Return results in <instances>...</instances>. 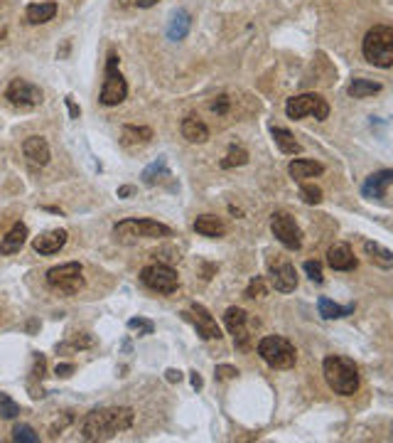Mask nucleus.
<instances>
[{
    "label": "nucleus",
    "mask_w": 393,
    "mask_h": 443,
    "mask_svg": "<svg viewBox=\"0 0 393 443\" xmlns=\"http://www.w3.org/2000/svg\"><path fill=\"white\" fill-rule=\"evenodd\" d=\"M135 421L133 409L128 407H111V409H94L82 421V438L84 441H108L116 433L128 431Z\"/></svg>",
    "instance_id": "f257e3e1"
},
{
    "label": "nucleus",
    "mask_w": 393,
    "mask_h": 443,
    "mask_svg": "<svg viewBox=\"0 0 393 443\" xmlns=\"http://www.w3.org/2000/svg\"><path fill=\"white\" fill-rule=\"evenodd\" d=\"M322 374L327 379L329 389L340 396H352L359 389V367L349 357L329 354L322 362Z\"/></svg>",
    "instance_id": "f03ea898"
},
{
    "label": "nucleus",
    "mask_w": 393,
    "mask_h": 443,
    "mask_svg": "<svg viewBox=\"0 0 393 443\" xmlns=\"http://www.w3.org/2000/svg\"><path fill=\"white\" fill-rule=\"evenodd\" d=\"M361 52L366 62L381 69L393 67V25H376L366 32L361 42Z\"/></svg>",
    "instance_id": "7ed1b4c3"
},
{
    "label": "nucleus",
    "mask_w": 393,
    "mask_h": 443,
    "mask_svg": "<svg viewBox=\"0 0 393 443\" xmlns=\"http://www.w3.org/2000/svg\"><path fill=\"white\" fill-rule=\"evenodd\" d=\"M165 236H172V229L155 219H123L113 227V239L126 247L135 244L138 239H165Z\"/></svg>",
    "instance_id": "20e7f679"
},
{
    "label": "nucleus",
    "mask_w": 393,
    "mask_h": 443,
    "mask_svg": "<svg viewBox=\"0 0 393 443\" xmlns=\"http://www.w3.org/2000/svg\"><path fill=\"white\" fill-rule=\"evenodd\" d=\"M259 354L261 360L268 367H273V370H290L298 362V352H295L293 343L281 335L263 337L259 343Z\"/></svg>",
    "instance_id": "39448f33"
},
{
    "label": "nucleus",
    "mask_w": 393,
    "mask_h": 443,
    "mask_svg": "<svg viewBox=\"0 0 393 443\" xmlns=\"http://www.w3.org/2000/svg\"><path fill=\"white\" fill-rule=\"evenodd\" d=\"M126 96H128V82L118 71V54L108 52V57H106V77H104L99 101L104 106H118V104L126 101Z\"/></svg>",
    "instance_id": "423d86ee"
},
{
    "label": "nucleus",
    "mask_w": 393,
    "mask_h": 443,
    "mask_svg": "<svg viewBox=\"0 0 393 443\" xmlns=\"http://www.w3.org/2000/svg\"><path fill=\"white\" fill-rule=\"evenodd\" d=\"M47 286L57 293L77 295L84 288V266L79 261L52 266L47 271Z\"/></svg>",
    "instance_id": "0eeeda50"
},
{
    "label": "nucleus",
    "mask_w": 393,
    "mask_h": 443,
    "mask_svg": "<svg viewBox=\"0 0 393 443\" xmlns=\"http://www.w3.org/2000/svg\"><path fill=\"white\" fill-rule=\"evenodd\" d=\"M285 113H288V118H317V121H324V118L329 116V104L327 99H324L322 94H315V91H310V94H298L293 96V99H288V104H285Z\"/></svg>",
    "instance_id": "6e6552de"
},
{
    "label": "nucleus",
    "mask_w": 393,
    "mask_h": 443,
    "mask_svg": "<svg viewBox=\"0 0 393 443\" xmlns=\"http://www.w3.org/2000/svg\"><path fill=\"white\" fill-rule=\"evenodd\" d=\"M141 284L155 293L170 295L180 288V276L172 266L167 264H150L141 271Z\"/></svg>",
    "instance_id": "1a4fd4ad"
},
{
    "label": "nucleus",
    "mask_w": 393,
    "mask_h": 443,
    "mask_svg": "<svg viewBox=\"0 0 393 443\" xmlns=\"http://www.w3.org/2000/svg\"><path fill=\"white\" fill-rule=\"evenodd\" d=\"M270 231H273V236H276L285 249H290V251H298V249L302 247V231H300L298 222H295L288 212H281V209H278V212L270 214Z\"/></svg>",
    "instance_id": "9d476101"
},
{
    "label": "nucleus",
    "mask_w": 393,
    "mask_h": 443,
    "mask_svg": "<svg viewBox=\"0 0 393 443\" xmlns=\"http://www.w3.org/2000/svg\"><path fill=\"white\" fill-rule=\"evenodd\" d=\"M5 99L10 101L15 109L27 111V109L40 106L42 99H45V94H42V89L37 87V84L27 82V79H12L5 89Z\"/></svg>",
    "instance_id": "9b49d317"
},
{
    "label": "nucleus",
    "mask_w": 393,
    "mask_h": 443,
    "mask_svg": "<svg viewBox=\"0 0 393 443\" xmlns=\"http://www.w3.org/2000/svg\"><path fill=\"white\" fill-rule=\"evenodd\" d=\"M224 323H226L229 332L234 335L236 348L246 352V350L251 348V335H248V330H246V323H248L246 310H243V308H229V310L224 313Z\"/></svg>",
    "instance_id": "f8f14e48"
},
{
    "label": "nucleus",
    "mask_w": 393,
    "mask_h": 443,
    "mask_svg": "<svg viewBox=\"0 0 393 443\" xmlns=\"http://www.w3.org/2000/svg\"><path fill=\"white\" fill-rule=\"evenodd\" d=\"M184 318L192 320L202 340H219V337H222V330H219L217 320L211 318V313L202 306V303H192L189 310L184 313Z\"/></svg>",
    "instance_id": "ddd939ff"
},
{
    "label": "nucleus",
    "mask_w": 393,
    "mask_h": 443,
    "mask_svg": "<svg viewBox=\"0 0 393 443\" xmlns=\"http://www.w3.org/2000/svg\"><path fill=\"white\" fill-rule=\"evenodd\" d=\"M270 281H273L276 291L290 293L298 288V271L290 261H276V264H270Z\"/></svg>",
    "instance_id": "4468645a"
},
{
    "label": "nucleus",
    "mask_w": 393,
    "mask_h": 443,
    "mask_svg": "<svg viewBox=\"0 0 393 443\" xmlns=\"http://www.w3.org/2000/svg\"><path fill=\"white\" fill-rule=\"evenodd\" d=\"M23 153H25V158H27L29 163H32V166H37V168H45L49 163V158H52V150H49L47 138H42V136L25 138Z\"/></svg>",
    "instance_id": "2eb2a0df"
},
{
    "label": "nucleus",
    "mask_w": 393,
    "mask_h": 443,
    "mask_svg": "<svg viewBox=\"0 0 393 443\" xmlns=\"http://www.w3.org/2000/svg\"><path fill=\"white\" fill-rule=\"evenodd\" d=\"M67 239H69V234H67L64 229L45 231V234H40L35 242H32V249L42 256H52V254H57L59 249H64Z\"/></svg>",
    "instance_id": "dca6fc26"
},
{
    "label": "nucleus",
    "mask_w": 393,
    "mask_h": 443,
    "mask_svg": "<svg viewBox=\"0 0 393 443\" xmlns=\"http://www.w3.org/2000/svg\"><path fill=\"white\" fill-rule=\"evenodd\" d=\"M327 264L335 271H354L357 269V256H354L349 244H335L327 251Z\"/></svg>",
    "instance_id": "f3484780"
},
{
    "label": "nucleus",
    "mask_w": 393,
    "mask_h": 443,
    "mask_svg": "<svg viewBox=\"0 0 393 443\" xmlns=\"http://www.w3.org/2000/svg\"><path fill=\"white\" fill-rule=\"evenodd\" d=\"M388 185H393V170H379L366 177V183L361 185V195L369 200H381Z\"/></svg>",
    "instance_id": "a211bd4d"
},
{
    "label": "nucleus",
    "mask_w": 393,
    "mask_h": 443,
    "mask_svg": "<svg viewBox=\"0 0 393 443\" xmlns=\"http://www.w3.org/2000/svg\"><path fill=\"white\" fill-rule=\"evenodd\" d=\"M25 242H27V227H25L23 222H15V225L5 231V236L0 239V254H5V256L18 254L20 249L25 247Z\"/></svg>",
    "instance_id": "6ab92c4d"
},
{
    "label": "nucleus",
    "mask_w": 393,
    "mask_h": 443,
    "mask_svg": "<svg viewBox=\"0 0 393 443\" xmlns=\"http://www.w3.org/2000/svg\"><path fill=\"white\" fill-rule=\"evenodd\" d=\"M57 10H59V5L54 3V0L29 3V5L25 8V18H27L29 25H45V23H49V20H54Z\"/></svg>",
    "instance_id": "aec40b11"
},
{
    "label": "nucleus",
    "mask_w": 393,
    "mask_h": 443,
    "mask_svg": "<svg viewBox=\"0 0 393 443\" xmlns=\"http://www.w3.org/2000/svg\"><path fill=\"white\" fill-rule=\"evenodd\" d=\"M189 27H192V15H189L187 10H175L170 15V23H167V37L175 42L184 40V37L189 35Z\"/></svg>",
    "instance_id": "412c9836"
},
{
    "label": "nucleus",
    "mask_w": 393,
    "mask_h": 443,
    "mask_svg": "<svg viewBox=\"0 0 393 443\" xmlns=\"http://www.w3.org/2000/svg\"><path fill=\"white\" fill-rule=\"evenodd\" d=\"M288 172L293 180H298V183H305V180H310V177H317L324 172V166L322 163H315V160H293L288 166Z\"/></svg>",
    "instance_id": "4be33fe9"
},
{
    "label": "nucleus",
    "mask_w": 393,
    "mask_h": 443,
    "mask_svg": "<svg viewBox=\"0 0 393 443\" xmlns=\"http://www.w3.org/2000/svg\"><path fill=\"white\" fill-rule=\"evenodd\" d=\"M194 231L202 236H209V239H219V236L226 234V225L214 214H202V217L194 219Z\"/></svg>",
    "instance_id": "5701e85b"
},
{
    "label": "nucleus",
    "mask_w": 393,
    "mask_h": 443,
    "mask_svg": "<svg viewBox=\"0 0 393 443\" xmlns=\"http://www.w3.org/2000/svg\"><path fill=\"white\" fill-rule=\"evenodd\" d=\"M150 141H153V130L147 126H123V130H121V143L126 148L147 146Z\"/></svg>",
    "instance_id": "b1692460"
},
{
    "label": "nucleus",
    "mask_w": 393,
    "mask_h": 443,
    "mask_svg": "<svg viewBox=\"0 0 393 443\" xmlns=\"http://www.w3.org/2000/svg\"><path fill=\"white\" fill-rule=\"evenodd\" d=\"M182 136L187 138L189 143H206V138H209V128H206V124L202 121V118L187 116L182 121Z\"/></svg>",
    "instance_id": "393cba45"
},
{
    "label": "nucleus",
    "mask_w": 393,
    "mask_h": 443,
    "mask_svg": "<svg viewBox=\"0 0 393 443\" xmlns=\"http://www.w3.org/2000/svg\"><path fill=\"white\" fill-rule=\"evenodd\" d=\"M364 254L369 256L371 264L381 266V269H391V266H393V251H388V249L381 247L379 242H371V239H366V242H364Z\"/></svg>",
    "instance_id": "a878e982"
},
{
    "label": "nucleus",
    "mask_w": 393,
    "mask_h": 443,
    "mask_svg": "<svg viewBox=\"0 0 393 443\" xmlns=\"http://www.w3.org/2000/svg\"><path fill=\"white\" fill-rule=\"evenodd\" d=\"M317 310H320V315L324 320H340V318H346V315H352L354 306H340V303L329 301V298H320L317 301Z\"/></svg>",
    "instance_id": "bb28decb"
},
{
    "label": "nucleus",
    "mask_w": 393,
    "mask_h": 443,
    "mask_svg": "<svg viewBox=\"0 0 393 443\" xmlns=\"http://www.w3.org/2000/svg\"><path fill=\"white\" fill-rule=\"evenodd\" d=\"M273 141H276V146L281 148V153L285 155H298L300 150H302V146H300L298 141H295V136L290 133L288 128H278V126H273Z\"/></svg>",
    "instance_id": "cd10ccee"
},
{
    "label": "nucleus",
    "mask_w": 393,
    "mask_h": 443,
    "mask_svg": "<svg viewBox=\"0 0 393 443\" xmlns=\"http://www.w3.org/2000/svg\"><path fill=\"white\" fill-rule=\"evenodd\" d=\"M165 177H170V170H167V160H165V158H158L155 163H150V166L143 170V183H145L147 188H153V185L163 183Z\"/></svg>",
    "instance_id": "c85d7f7f"
},
{
    "label": "nucleus",
    "mask_w": 393,
    "mask_h": 443,
    "mask_svg": "<svg viewBox=\"0 0 393 443\" xmlns=\"http://www.w3.org/2000/svg\"><path fill=\"white\" fill-rule=\"evenodd\" d=\"M379 91H381V84L371 82V79H354L349 84V96H354V99H366V96H374Z\"/></svg>",
    "instance_id": "c756f323"
},
{
    "label": "nucleus",
    "mask_w": 393,
    "mask_h": 443,
    "mask_svg": "<svg viewBox=\"0 0 393 443\" xmlns=\"http://www.w3.org/2000/svg\"><path fill=\"white\" fill-rule=\"evenodd\" d=\"M248 163V150L246 148H241V146H231L229 148V153H226V158L222 160V168H241V166H246Z\"/></svg>",
    "instance_id": "7c9ffc66"
},
{
    "label": "nucleus",
    "mask_w": 393,
    "mask_h": 443,
    "mask_svg": "<svg viewBox=\"0 0 393 443\" xmlns=\"http://www.w3.org/2000/svg\"><path fill=\"white\" fill-rule=\"evenodd\" d=\"M12 441L15 443H40V433L27 424H18L12 429Z\"/></svg>",
    "instance_id": "2f4dec72"
},
{
    "label": "nucleus",
    "mask_w": 393,
    "mask_h": 443,
    "mask_svg": "<svg viewBox=\"0 0 393 443\" xmlns=\"http://www.w3.org/2000/svg\"><path fill=\"white\" fill-rule=\"evenodd\" d=\"M0 416L3 419H15V416H20V404L15 399H10L5 391H0Z\"/></svg>",
    "instance_id": "473e14b6"
},
{
    "label": "nucleus",
    "mask_w": 393,
    "mask_h": 443,
    "mask_svg": "<svg viewBox=\"0 0 393 443\" xmlns=\"http://www.w3.org/2000/svg\"><path fill=\"white\" fill-rule=\"evenodd\" d=\"M300 197L305 205H320L322 202V190L317 188V185H302L300 188Z\"/></svg>",
    "instance_id": "72a5a7b5"
},
{
    "label": "nucleus",
    "mask_w": 393,
    "mask_h": 443,
    "mask_svg": "<svg viewBox=\"0 0 393 443\" xmlns=\"http://www.w3.org/2000/svg\"><path fill=\"white\" fill-rule=\"evenodd\" d=\"M128 328H130V330L138 332V335H150V332L155 330L153 320H145V318H130L128 320Z\"/></svg>",
    "instance_id": "f704fd0d"
},
{
    "label": "nucleus",
    "mask_w": 393,
    "mask_h": 443,
    "mask_svg": "<svg viewBox=\"0 0 393 443\" xmlns=\"http://www.w3.org/2000/svg\"><path fill=\"white\" fill-rule=\"evenodd\" d=\"M305 271L315 284H322V264L320 261H305Z\"/></svg>",
    "instance_id": "c9c22d12"
},
{
    "label": "nucleus",
    "mask_w": 393,
    "mask_h": 443,
    "mask_svg": "<svg viewBox=\"0 0 393 443\" xmlns=\"http://www.w3.org/2000/svg\"><path fill=\"white\" fill-rule=\"evenodd\" d=\"M229 106H231V99H229L226 94L217 96V99L211 101V111L217 113V116H224V113L229 111Z\"/></svg>",
    "instance_id": "e433bc0d"
},
{
    "label": "nucleus",
    "mask_w": 393,
    "mask_h": 443,
    "mask_svg": "<svg viewBox=\"0 0 393 443\" xmlns=\"http://www.w3.org/2000/svg\"><path fill=\"white\" fill-rule=\"evenodd\" d=\"M263 295H265L263 281H261V278H253L251 284H248V288H246V298H263Z\"/></svg>",
    "instance_id": "4c0bfd02"
},
{
    "label": "nucleus",
    "mask_w": 393,
    "mask_h": 443,
    "mask_svg": "<svg viewBox=\"0 0 393 443\" xmlns=\"http://www.w3.org/2000/svg\"><path fill=\"white\" fill-rule=\"evenodd\" d=\"M236 374H239V370H236V367H231V365H219L217 367V377L219 379H234Z\"/></svg>",
    "instance_id": "58836bf2"
},
{
    "label": "nucleus",
    "mask_w": 393,
    "mask_h": 443,
    "mask_svg": "<svg viewBox=\"0 0 393 443\" xmlns=\"http://www.w3.org/2000/svg\"><path fill=\"white\" fill-rule=\"evenodd\" d=\"M135 5V8H153V5H158V0H123L121 5Z\"/></svg>",
    "instance_id": "ea45409f"
},
{
    "label": "nucleus",
    "mask_w": 393,
    "mask_h": 443,
    "mask_svg": "<svg viewBox=\"0 0 393 443\" xmlns=\"http://www.w3.org/2000/svg\"><path fill=\"white\" fill-rule=\"evenodd\" d=\"M57 377H69L71 372H74V365H69V362H62V365H57Z\"/></svg>",
    "instance_id": "a19ab883"
},
{
    "label": "nucleus",
    "mask_w": 393,
    "mask_h": 443,
    "mask_svg": "<svg viewBox=\"0 0 393 443\" xmlns=\"http://www.w3.org/2000/svg\"><path fill=\"white\" fill-rule=\"evenodd\" d=\"M35 377H45V357H42V354H35Z\"/></svg>",
    "instance_id": "79ce46f5"
},
{
    "label": "nucleus",
    "mask_w": 393,
    "mask_h": 443,
    "mask_svg": "<svg viewBox=\"0 0 393 443\" xmlns=\"http://www.w3.org/2000/svg\"><path fill=\"white\" fill-rule=\"evenodd\" d=\"M5 35H8V15H5V10L0 8V40H5Z\"/></svg>",
    "instance_id": "37998d69"
},
{
    "label": "nucleus",
    "mask_w": 393,
    "mask_h": 443,
    "mask_svg": "<svg viewBox=\"0 0 393 443\" xmlns=\"http://www.w3.org/2000/svg\"><path fill=\"white\" fill-rule=\"evenodd\" d=\"M67 106H69L71 118H79V116H82V109H79L77 104H74V99H71V96H67Z\"/></svg>",
    "instance_id": "c03bdc74"
},
{
    "label": "nucleus",
    "mask_w": 393,
    "mask_h": 443,
    "mask_svg": "<svg viewBox=\"0 0 393 443\" xmlns=\"http://www.w3.org/2000/svg\"><path fill=\"white\" fill-rule=\"evenodd\" d=\"M167 382H180V379H182V372H180V370H167Z\"/></svg>",
    "instance_id": "a18cd8bd"
},
{
    "label": "nucleus",
    "mask_w": 393,
    "mask_h": 443,
    "mask_svg": "<svg viewBox=\"0 0 393 443\" xmlns=\"http://www.w3.org/2000/svg\"><path fill=\"white\" fill-rule=\"evenodd\" d=\"M189 382H192L194 389H202V387H204V382H202V377L197 372H192V379H189Z\"/></svg>",
    "instance_id": "49530a36"
},
{
    "label": "nucleus",
    "mask_w": 393,
    "mask_h": 443,
    "mask_svg": "<svg viewBox=\"0 0 393 443\" xmlns=\"http://www.w3.org/2000/svg\"><path fill=\"white\" fill-rule=\"evenodd\" d=\"M133 195V188L130 185H123V188H118V197H130Z\"/></svg>",
    "instance_id": "de8ad7c7"
},
{
    "label": "nucleus",
    "mask_w": 393,
    "mask_h": 443,
    "mask_svg": "<svg viewBox=\"0 0 393 443\" xmlns=\"http://www.w3.org/2000/svg\"><path fill=\"white\" fill-rule=\"evenodd\" d=\"M74 3H77V0H74Z\"/></svg>",
    "instance_id": "09e8293b"
}]
</instances>
